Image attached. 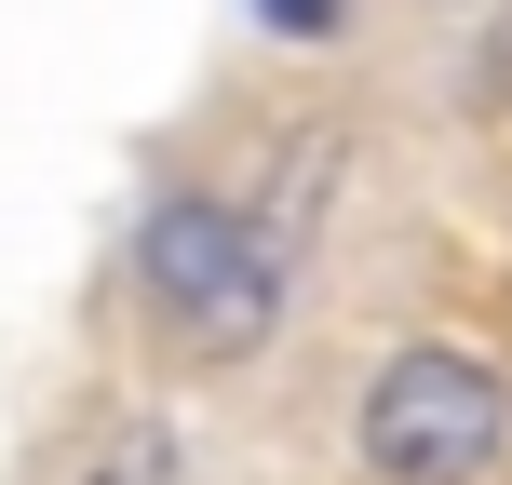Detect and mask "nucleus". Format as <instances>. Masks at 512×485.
<instances>
[{"mask_svg": "<svg viewBox=\"0 0 512 485\" xmlns=\"http://www.w3.org/2000/svg\"><path fill=\"white\" fill-rule=\"evenodd\" d=\"M68 485H176V432H162V418H122V432H108Z\"/></svg>", "mask_w": 512, "mask_h": 485, "instance_id": "obj_3", "label": "nucleus"}, {"mask_svg": "<svg viewBox=\"0 0 512 485\" xmlns=\"http://www.w3.org/2000/svg\"><path fill=\"white\" fill-rule=\"evenodd\" d=\"M499 95H512V27H499Z\"/></svg>", "mask_w": 512, "mask_h": 485, "instance_id": "obj_5", "label": "nucleus"}, {"mask_svg": "<svg viewBox=\"0 0 512 485\" xmlns=\"http://www.w3.org/2000/svg\"><path fill=\"white\" fill-rule=\"evenodd\" d=\"M135 283L189 324L203 364H230V351L270 337V310H283V243L243 230L230 203H162L149 230H135Z\"/></svg>", "mask_w": 512, "mask_h": 485, "instance_id": "obj_2", "label": "nucleus"}, {"mask_svg": "<svg viewBox=\"0 0 512 485\" xmlns=\"http://www.w3.org/2000/svg\"><path fill=\"white\" fill-rule=\"evenodd\" d=\"M256 14H270V27H283V41H324V27H337V14H351V0H256Z\"/></svg>", "mask_w": 512, "mask_h": 485, "instance_id": "obj_4", "label": "nucleus"}, {"mask_svg": "<svg viewBox=\"0 0 512 485\" xmlns=\"http://www.w3.org/2000/svg\"><path fill=\"white\" fill-rule=\"evenodd\" d=\"M499 445H512V378L486 351L418 337L378 364V391H364V472L378 485H486Z\"/></svg>", "mask_w": 512, "mask_h": 485, "instance_id": "obj_1", "label": "nucleus"}]
</instances>
